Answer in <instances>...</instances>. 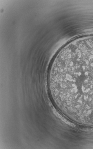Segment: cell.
<instances>
[{
    "mask_svg": "<svg viewBox=\"0 0 93 149\" xmlns=\"http://www.w3.org/2000/svg\"><path fill=\"white\" fill-rule=\"evenodd\" d=\"M53 102L73 114L93 115V40L74 41L62 49L49 69Z\"/></svg>",
    "mask_w": 93,
    "mask_h": 149,
    "instance_id": "1",
    "label": "cell"
}]
</instances>
